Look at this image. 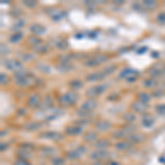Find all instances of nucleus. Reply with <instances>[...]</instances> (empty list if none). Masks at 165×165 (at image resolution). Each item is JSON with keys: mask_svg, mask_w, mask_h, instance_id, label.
I'll use <instances>...</instances> for the list:
<instances>
[{"mask_svg": "<svg viewBox=\"0 0 165 165\" xmlns=\"http://www.w3.org/2000/svg\"><path fill=\"white\" fill-rule=\"evenodd\" d=\"M108 156V153L105 151V150H98V151H96L95 153H93L90 155V157L93 160H100V159H105V157H107Z\"/></svg>", "mask_w": 165, "mask_h": 165, "instance_id": "f257e3e1", "label": "nucleus"}, {"mask_svg": "<svg viewBox=\"0 0 165 165\" xmlns=\"http://www.w3.org/2000/svg\"><path fill=\"white\" fill-rule=\"evenodd\" d=\"M79 155H81V153L78 152L77 150H74V151H69L67 154H66V156L68 157L69 160H75L77 159V157H79Z\"/></svg>", "mask_w": 165, "mask_h": 165, "instance_id": "20e7f679", "label": "nucleus"}, {"mask_svg": "<svg viewBox=\"0 0 165 165\" xmlns=\"http://www.w3.org/2000/svg\"><path fill=\"white\" fill-rule=\"evenodd\" d=\"M109 165H120L118 162H115V161H111V162L109 163Z\"/></svg>", "mask_w": 165, "mask_h": 165, "instance_id": "6e6552de", "label": "nucleus"}, {"mask_svg": "<svg viewBox=\"0 0 165 165\" xmlns=\"http://www.w3.org/2000/svg\"><path fill=\"white\" fill-rule=\"evenodd\" d=\"M16 165H29V163L24 159H19L16 162Z\"/></svg>", "mask_w": 165, "mask_h": 165, "instance_id": "0eeeda50", "label": "nucleus"}, {"mask_svg": "<svg viewBox=\"0 0 165 165\" xmlns=\"http://www.w3.org/2000/svg\"><path fill=\"white\" fill-rule=\"evenodd\" d=\"M66 132H67V134H69V135H77V134H81V128H79V127H76V125H73V127H69V128L66 129Z\"/></svg>", "mask_w": 165, "mask_h": 165, "instance_id": "f03ea898", "label": "nucleus"}, {"mask_svg": "<svg viewBox=\"0 0 165 165\" xmlns=\"http://www.w3.org/2000/svg\"><path fill=\"white\" fill-rule=\"evenodd\" d=\"M116 148L119 151H125L129 148V143L128 142H118V143L116 144Z\"/></svg>", "mask_w": 165, "mask_h": 165, "instance_id": "39448f33", "label": "nucleus"}, {"mask_svg": "<svg viewBox=\"0 0 165 165\" xmlns=\"http://www.w3.org/2000/svg\"><path fill=\"white\" fill-rule=\"evenodd\" d=\"M96 139H97V134L95 133V132H88L84 137V140L86 141V142H94Z\"/></svg>", "mask_w": 165, "mask_h": 165, "instance_id": "7ed1b4c3", "label": "nucleus"}, {"mask_svg": "<svg viewBox=\"0 0 165 165\" xmlns=\"http://www.w3.org/2000/svg\"><path fill=\"white\" fill-rule=\"evenodd\" d=\"M52 163H53V165H64V164H65V162H64V160L61 159V157L54 159L53 161H52Z\"/></svg>", "mask_w": 165, "mask_h": 165, "instance_id": "423d86ee", "label": "nucleus"}]
</instances>
